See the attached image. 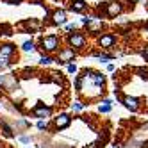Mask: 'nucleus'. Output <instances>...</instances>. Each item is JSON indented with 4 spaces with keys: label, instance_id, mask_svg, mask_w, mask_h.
<instances>
[{
    "label": "nucleus",
    "instance_id": "1",
    "mask_svg": "<svg viewBox=\"0 0 148 148\" xmlns=\"http://www.w3.org/2000/svg\"><path fill=\"white\" fill-rule=\"evenodd\" d=\"M36 45H38V50H41V54L56 56L62 48V38L59 34H45V36L38 38Z\"/></svg>",
    "mask_w": 148,
    "mask_h": 148
},
{
    "label": "nucleus",
    "instance_id": "2",
    "mask_svg": "<svg viewBox=\"0 0 148 148\" xmlns=\"http://www.w3.org/2000/svg\"><path fill=\"white\" fill-rule=\"evenodd\" d=\"M64 41H66V47L73 48L77 54H79V52H82V50H86V48H88V43H89L88 34L82 32V30H75V32L66 34Z\"/></svg>",
    "mask_w": 148,
    "mask_h": 148
},
{
    "label": "nucleus",
    "instance_id": "3",
    "mask_svg": "<svg viewBox=\"0 0 148 148\" xmlns=\"http://www.w3.org/2000/svg\"><path fill=\"white\" fill-rule=\"evenodd\" d=\"M120 41V36L116 32H109V30H103L102 34L97 36V47L98 50H103V52H109L112 50Z\"/></svg>",
    "mask_w": 148,
    "mask_h": 148
},
{
    "label": "nucleus",
    "instance_id": "4",
    "mask_svg": "<svg viewBox=\"0 0 148 148\" xmlns=\"http://www.w3.org/2000/svg\"><path fill=\"white\" fill-rule=\"evenodd\" d=\"M123 11H125V2L123 0H111V2H107L103 5L102 14L111 18V20H116V18H120L123 14Z\"/></svg>",
    "mask_w": 148,
    "mask_h": 148
},
{
    "label": "nucleus",
    "instance_id": "5",
    "mask_svg": "<svg viewBox=\"0 0 148 148\" xmlns=\"http://www.w3.org/2000/svg\"><path fill=\"white\" fill-rule=\"evenodd\" d=\"M48 23L50 25H54V27H62V25H66L68 23V11L66 9H52L50 14H48Z\"/></svg>",
    "mask_w": 148,
    "mask_h": 148
},
{
    "label": "nucleus",
    "instance_id": "6",
    "mask_svg": "<svg viewBox=\"0 0 148 148\" xmlns=\"http://www.w3.org/2000/svg\"><path fill=\"white\" fill-rule=\"evenodd\" d=\"M77 52L73 50V48H70V47H62L57 54H56V62L57 64H61V66H66V64H70V62H73L77 59Z\"/></svg>",
    "mask_w": 148,
    "mask_h": 148
},
{
    "label": "nucleus",
    "instance_id": "7",
    "mask_svg": "<svg viewBox=\"0 0 148 148\" xmlns=\"http://www.w3.org/2000/svg\"><path fill=\"white\" fill-rule=\"evenodd\" d=\"M71 114L70 112H57L56 116H52V123H54V129L57 132L61 130H66L68 127L71 125Z\"/></svg>",
    "mask_w": 148,
    "mask_h": 148
},
{
    "label": "nucleus",
    "instance_id": "8",
    "mask_svg": "<svg viewBox=\"0 0 148 148\" xmlns=\"http://www.w3.org/2000/svg\"><path fill=\"white\" fill-rule=\"evenodd\" d=\"M30 112H32V116H36V118H39V120H52V116H54V107L39 102Z\"/></svg>",
    "mask_w": 148,
    "mask_h": 148
},
{
    "label": "nucleus",
    "instance_id": "9",
    "mask_svg": "<svg viewBox=\"0 0 148 148\" xmlns=\"http://www.w3.org/2000/svg\"><path fill=\"white\" fill-rule=\"evenodd\" d=\"M0 88L4 91H14L18 89V79L14 73H5V75H0Z\"/></svg>",
    "mask_w": 148,
    "mask_h": 148
},
{
    "label": "nucleus",
    "instance_id": "10",
    "mask_svg": "<svg viewBox=\"0 0 148 148\" xmlns=\"http://www.w3.org/2000/svg\"><path fill=\"white\" fill-rule=\"evenodd\" d=\"M18 29L22 30V32H39L41 29H43V23L39 22V20H34V18H29V20H25V22H22L18 25Z\"/></svg>",
    "mask_w": 148,
    "mask_h": 148
},
{
    "label": "nucleus",
    "instance_id": "11",
    "mask_svg": "<svg viewBox=\"0 0 148 148\" xmlns=\"http://www.w3.org/2000/svg\"><path fill=\"white\" fill-rule=\"evenodd\" d=\"M121 103H123V107L130 112H137L141 109V100L137 97H129V95H127V97L121 98Z\"/></svg>",
    "mask_w": 148,
    "mask_h": 148
},
{
    "label": "nucleus",
    "instance_id": "12",
    "mask_svg": "<svg viewBox=\"0 0 148 148\" xmlns=\"http://www.w3.org/2000/svg\"><path fill=\"white\" fill-rule=\"evenodd\" d=\"M88 29V32L91 34V36H98V34H102L103 32V29H105V22L102 18H95L93 22L86 27Z\"/></svg>",
    "mask_w": 148,
    "mask_h": 148
},
{
    "label": "nucleus",
    "instance_id": "13",
    "mask_svg": "<svg viewBox=\"0 0 148 148\" xmlns=\"http://www.w3.org/2000/svg\"><path fill=\"white\" fill-rule=\"evenodd\" d=\"M89 9V4L86 2V0H70V5H68V11H71V13H79V14H82V13H86Z\"/></svg>",
    "mask_w": 148,
    "mask_h": 148
},
{
    "label": "nucleus",
    "instance_id": "14",
    "mask_svg": "<svg viewBox=\"0 0 148 148\" xmlns=\"http://www.w3.org/2000/svg\"><path fill=\"white\" fill-rule=\"evenodd\" d=\"M16 56V45L13 43H0V57H5V59H14Z\"/></svg>",
    "mask_w": 148,
    "mask_h": 148
},
{
    "label": "nucleus",
    "instance_id": "15",
    "mask_svg": "<svg viewBox=\"0 0 148 148\" xmlns=\"http://www.w3.org/2000/svg\"><path fill=\"white\" fill-rule=\"evenodd\" d=\"M48 82L56 84V86H59L61 89L66 88V79H64V75H62L61 71H50L48 73Z\"/></svg>",
    "mask_w": 148,
    "mask_h": 148
},
{
    "label": "nucleus",
    "instance_id": "16",
    "mask_svg": "<svg viewBox=\"0 0 148 148\" xmlns=\"http://www.w3.org/2000/svg\"><path fill=\"white\" fill-rule=\"evenodd\" d=\"M91 57L98 59L100 62H111L116 59V56L112 54V52H103V50H97V52H91Z\"/></svg>",
    "mask_w": 148,
    "mask_h": 148
},
{
    "label": "nucleus",
    "instance_id": "17",
    "mask_svg": "<svg viewBox=\"0 0 148 148\" xmlns=\"http://www.w3.org/2000/svg\"><path fill=\"white\" fill-rule=\"evenodd\" d=\"M20 50H22L23 54H34V52L38 50V45H36L34 39H27V41H23V43H22Z\"/></svg>",
    "mask_w": 148,
    "mask_h": 148
},
{
    "label": "nucleus",
    "instance_id": "18",
    "mask_svg": "<svg viewBox=\"0 0 148 148\" xmlns=\"http://www.w3.org/2000/svg\"><path fill=\"white\" fill-rule=\"evenodd\" d=\"M112 100L111 98H102L100 100V105H98V112L100 114H109L111 111H112Z\"/></svg>",
    "mask_w": 148,
    "mask_h": 148
},
{
    "label": "nucleus",
    "instance_id": "19",
    "mask_svg": "<svg viewBox=\"0 0 148 148\" xmlns=\"http://www.w3.org/2000/svg\"><path fill=\"white\" fill-rule=\"evenodd\" d=\"M70 107H71V111H73V112H82L84 109L88 107V103L84 102L82 98H75V100L70 103Z\"/></svg>",
    "mask_w": 148,
    "mask_h": 148
},
{
    "label": "nucleus",
    "instance_id": "20",
    "mask_svg": "<svg viewBox=\"0 0 148 148\" xmlns=\"http://www.w3.org/2000/svg\"><path fill=\"white\" fill-rule=\"evenodd\" d=\"M0 132L4 137H14V129L7 121H0Z\"/></svg>",
    "mask_w": 148,
    "mask_h": 148
},
{
    "label": "nucleus",
    "instance_id": "21",
    "mask_svg": "<svg viewBox=\"0 0 148 148\" xmlns=\"http://www.w3.org/2000/svg\"><path fill=\"white\" fill-rule=\"evenodd\" d=\"M56 62V56H50V54H41V57H39V62L38 64L39 66H50V64H54Z\"/></svg>",
    "mask_w": 148,
    "mask_h": 148
},
{
    "label": "nucleus",
    "instance_id": "22",
    "mask_svg": "<svg viewBox=\"0 0 148 148\" xmlns=\"http://www.w3.org/2000/svg\"><path fill=\"white\" fill-rule=\"evenodd\" d=\"M36 75H38V70L34 66H25L22 71H20V77H22V79H32Z\"/></svg>",
    "mask_w": 148,
    "mask_h": 148
},
{
    "label": "nucleus",
    "instance_id": "23",
    "mask_svg": "<svg viewBox=\"0 0 148 148\" xmlns=\"http://www.w3.org/2000/svg\"><path fill=\"white\" fill-rule=\"evenodd\" d=\"M77 27H79V23H77V22H68L66 25H62L61 29H62V32H64V34H70V32H75Z\"/></svg>",
    "mask_w": 148,
    "mask_h": 148
},
{
    "label": "nucleus",
    "instance_id": "24",
    "mask_svg": "<svg viewBox=\"0 0 148 148\" xmlns=\"http://www.w3.org/2000/svg\"><path fill=\"white\" fill-rule=\"evenodd\" d=\"M137 54H139V57L143 61L148 62V45H141V47H137Z\"/></svg>",
    "mask_w": 148,
    "mask_h": 148
},
{
    "label": "nucleus",
    "instance_id": "25",
    "mask_svg": "<svg viewBox=\"0 0 148 148\" xmlns=\"http://www.w3.org/2000/svg\"><path fill=\"white\" fill-rule=\"evenodd\" d=\"M73 89H75V93H80V89H82V79H80V75L73 77Z\"/></svg>",
    "mask_w": 148,
    "mask_h": 148
},
{
    "label": "nucleus",
    "instance_id": "26",
    "mask_svg": "<svg viewBox=\"0 0 148 148\" xmlns=\"http://www.w3.org/2000/svg\"><path fill=\"white\" fill-rule=\"evenodd\" d=\"M18 141L22 143V145H30V143L34 141V137L29 136V134H22V136H18Z\"/></svg>",
    "mask_w": 148,
    "mask_h": 148
},
{
    "label": "nucleus",
    "instance_id": "27",
    "mask_svg": "<svg viewBox=\"0 0 148 148\" xmlns=\"http://www.w3.org/2000/svg\"><path fill=\"white\" fill-rule=\"evenodd\" d=\"M66 73H68V75H77V73H79V66L75 64V62H70V64H66Z\"/></svg>",
    "mask_w": 148,
    "mask_h": 148
},
{
    "label": "nucleus",
    "instance_id": "28",
    "mask_svg": "<svg viewBox=\"0 0 148 148\" xmlns=\"http://www.w3.org/2000/svg\"><path fill=\"white\" fill-rule=\"evenodd\" d=\"M36 129H38L39 132H45V130H48V120H38V123H36Z\"/></svg>",
    "mask_w": 148,
    "mask_h": 148
},
{
    "label": "nucleus",
    "instance_id": "29",
    "mask_svg": "<svg viewBox=\"0 0 148 148\" xmlns=\"http://www.w3.org/2000/svg\"><path fill=\"white\" fill-rule=\"evenodd\" d=\"M16 125L22 127V129H30V121H29L27 118H18V120H16Z\"/></svg>",
    "mask_w": 148,
    "mask_h": 148
},
{
    "label": "nucleus",
    "instance_id": "30",
    "mask_svg": "<svg viewBox=\"0 0 148 148\" xmlns=\"http://www.w3.org/2000/svg\"><path fill=\"white\" fill-rule=\"evenodd\" d=\"M136 73H137V75H139L141 79H145V80H148V68H136Z\"/></svg>",
    "mask_w": 148,
    "mask_h": 148
},
{
    "label": "nucleus",
    "instance_id": "31",
    "mask_svg": "<svg viewBox=\"0 0 148 148\" xmlns=\"http://www.w3.org/2000/svg\"><path fill=\"white\" fill-rule=\"evenodd\" d=\"M11 29H9L7 25H0V36H11Z\"/></svg>",
    "mask_w": 148,
    "mask_h": 148
},
{
    "label": "nucleus",
    "instance_id": "32",
    "mask_svg": "<svg viewBox=\"0 0 148 148\" xmlns=\"http://www.w3.org/2000/svg\"><path fill=\"white\" fill-rule=\"evenodd\" d=\"M105 70H107V71H116V64H114V62H107V66H105Z\"/></svg>",
    "mask_w": 148,
    "mask_h": 148
},
{
    "label": "nucleus",
    "instance_id": "33",
    "mask_svg": "<svg viewBox=\"0 0 148 148\" xmlns=\"http://www.w3.org/2000/svg\"><path fill=\"white\" fill-rule=\"evenodd\" d=\"M5 4H11V5H18V4H22V2H25V0H4Z\"/></svg>",
    "mask_w": 148,
    "mask_h": 148
},
{
    "label": "nucleus",
    "instance_id": "34",
    "mask_svg": "<svg viewBox=\"0 0 148 148\" xmlns=\"http://www.w3.org/2000/svg\"><path fill=\"white\" fill-rule=\"evenodd\" d=\"M86 148H102V145H100L98 141H93V143H89V145H86Z\"/></svg>",
    "mask_w": 148,
    "mask_h": 148
},
{
    "label": "nucleus",
    "instance_id": "35",
    "mask_svg": "<svg viewBox=\"0 0 148 148\" xmlns=\"http://www.w3.org/2000/svg\"><path fill=\"white\" fill-rule=\"evenodd\" d=\"M127 2H129V5H136V4H139L141 0H127Z\"/></svg>",
    "mask_w": 148,
    "mask_h": 148
},
{
    "label": "nucleus",
    "instance_id": "36",
    "mask_svg": "<svg viewBox=\"0 0 148 148\" xmlns=\"http://www.w3.org/2000/svg\"><path fill=\"white\" fill-rule=\"evenodd\" d=\"M34 148H45V146H41V145H34Z\"/></svg>",
    "mask_w": 148,
    "mask_h": 148
},
{
    "label": "nucleus",
    "instance_id": "37",
    "mask_svg": "<svg viewBox=\"0 0 148 148\" xmlns=\"http://www.w3.org/2000/svg\"><path fill=\"white\" fill-rule=\"evenodd\" d=\"M0 111H2V102H0Z\"/></svg>",
    "mask_w": 148,
    "mask_h": 148
},
{
    "label": "nucleus",
    "instance_id": "38",
    "mask_svg": "<svg viewBox=\"0 0 148 148\" xmlns=\"http://www.w3.org/2000/svg\"><path fill=\"white\" fill-rule=\"evenodd\" d=\"M109 148H118V146H109Z\"/></svg>",
    "mask_w": 148,
    "mask_h": 148
},
{
    "label": "nucleus",
    "instance_id": "39",
    "mask_svg": "<svg viewBox=\"0 0 148 148\" xmlns=\"http://www.w3.org/2000/svg\"><path fill=\"white\" fill-rule=\"evenodd\" d=\"M27 148H34V146H27Z\"/></svg>",
    "mask_w": 148,
    "mask_h": 148
},
{
    "label": "nucleus",
    "instance_id": "40",
    "mask_svg": "<svg viewBox=\"0 0 148 148\" xmlns=\"http://www.w3.org/2000/svg\"><path fill=\"white\" fill-rule=\"evenodd\" d=\"M0 89H2V88H0Z\"/></svg>",
    "mask_w": 148,
    "mask_h": 148
}]
</instances>
